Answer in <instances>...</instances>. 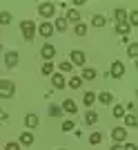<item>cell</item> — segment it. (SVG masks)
<instances>
[{
  "label": "cell",
  "instance_id": "6da1fadb",
  "mask_svg": "<svg viewBox=\"0 0 138 150\" xmlns=\"http://www.w3.org/2000/svg\"><path fill=\"white\" fill-rule=\"evenodd\" d=\"M13 94H16V85H13V81L2 79V81H0V99H11Z\"/></svg>",
  "mask_w": 138,
  "mask_h": 150
},
{
  "label": "cell",
  "instance_id": "7a4b0ae2",
  "mask_svg": "<svg viewBox=\"0 0 138 150\" xmlns=\"http://www.w3.org/2000/svg\"><path fill=\"white\" fill-rule=\"evenodd\" d=\"M20 31H22L25 40H33V36H36V23L33 20H22L20 23Z\"/></svg>",
  "mask_w": 138,
  "mask_h": 150
},
{
  "label": "cell",
  "instance_id": "3957f363",
  "mask_svg": "<svg viewBox=\"0 0 138 150\" xmlns=\"http://www.w3.org/2000/svg\"><path fill=\"white\" fill-rule=\"evenodd\" d=\"M38 13H40L45 20L51 18V16L56 13V5H54V2H40V5H38Z\"/></svg>",
  "mask_w": 138,
  "mask_h": 150
},
{
  "label": "cell",
  "instance_id": "277c9868",
  "mask_svg": "<svg viewBox=\"0 0 138 150\" xmlns=\"http://www.w3.org/2000/svg\"><path fill=\"white\" fill-rule=\"evenodd\" d=\"M69 63H71V65H78V67H85V63H87V56H85V52L74 50L71 54H69Z\"/></svg>",
  "mask_w": 138,
  "mask_h": 150
},
{
  "label": "cell",
  "instance_id": "5b68a950",
  "mask_svg": "<svg viewBox=\"0 0 138 150\" xmlns=\"http://www.w3.org/2000/svg\"><path fill=\"white\" fill-rule=\"evenodd\" d=\"M36 31L43 38H51V34H54V25H51L49 20H45V23H40V25L36 27Z\"/></svg>",
  "mask_w": 138,
  "mask_h": 150
},
{
  "label": "cell",
  "instance_id": "8992f818",
  "mask_svg": "<svg viewBox=\"0 0 138 150\" xmlns=\"http://www.w3.org/2000/svg\"><path fill=\"white\" fill-rule=\"evenodd\" d=\"M112 139H114V144H125L127 141V130L125 128H114L112 130Z\"/></svg>",
  "mask_w": 138,
  "mask_h": 150
},
{
  "label": "cell",
  "instance_id": "52a82bcc",
  "mask_svg": "<svg viewBox=\"0 0 138 150\" xmlns=\"http://www.w3.org/2000/svg\"><path fill=\"white\" fill-rule=\"evenodd\" d=\"M125 74V65L120 61H114L112 63V69H109V76H114V79H120V76Z\"/></svg>",
  "mask_w": 138,
  "mask_h": 150
},
{
  "label": "cell",
  "instance_id": "ba28073f",
  "mask_svg": "<svg viewBox=\"0 0 138 150\" xmlns=\"http://www.w3.org/2000/svg\"><path fill=\"white\" fill-rule=\"evenodd\" d=\"M40 56L45 58V61H51V58L56 56V47H54V45H43V47H40Z\"/></svg>",
  "mask_w": 138,
  "mask_h": 150
},
{
  "label": "cell",
  "instance_id": "9c48e42d",
  "mask_svg": "<svg viewBox=\"0 0 138 150\" xmlns=\"http://www.w3.org/2000/svg\"><path fill=\"white\" fill-rule=\"evenodd\" d=\"M18 61H20L18 52H7V54H5V65H7V67H16Z\"/></svg>",
  "mask_w": 138,
  "mask_h": 150
},
{
  "label": "cell",
  "instance_id": "30bf717a",
  "mask_svg": "<svg viewBox=\"0 0 138 150\" xmlns=\"http://www.w3.org/2000/svg\"><path fill=\"white\" fill-rule=\"evenodd\" d=\"M51 85H54L56 90H63L65 85H67V81H65V76L58 72V74H51Z\"/></svg>",
  "mask_w": 138,
  "mask_h": 150
},
{
  "label": "cell",
  "instance_id": "8fae6325",
  "mask_svg": "<svg viewBox=\"0 0 138 150\" xmlns=\"http://www.w3.org/2000/svg\"><path fill=\"white\" fill-rule=\"evenodd\" d=\"M114 18H116V25H120V23H127V9H123V7H116V9H114Z\"/></svg>",
  "mask_w": 138,
  "mask_h": 150
},
{
  "label": "cell",
  "instance_id": "7c38bea8",
  "mask_svg": "<svg viewBox=\"0 0 138 150\" xmlns=\"http://www.w3.org/2000/svg\"><path fill=\"white\" fill-rule=\"evenodd\" d=\"M60 110H65V112H69V114H76V112H78V105H76L71 99H65V101H63V108H60Z\"/></svg>",
  "mask_w": 138,
  "mask_h": 150
},
{
  "label": "cell",
  "instance_id": "4fadbf2b",
  "mask_svg": "<svg viewBox=\"0 0 138 150\" xmlns=\"http://www.w3.org/2000/svg\"><path fill=\"white\" fill-rule=\"evenodd\" d=\"M96 76H98V72H96L94 67H82V74H80L82 81H91V79H96Z\"/></svg>",
  "mask_w": 138,
  "mask_h": 150
},
{
  "label": "cell",
  "instance_id": "5bb4252c",
  "mask_svg": "<svg viewBox=\"0 0 138 150\" xmlns=\"http://www.w3.org/2000/svg\"><path fill=\"white\" fill-rule=\"evenodd\" d=\"M18 144H20V146H31V144H33V134H31L29 130H25L22 134H20Z\"/></svg>",
  "mask_w": 138,
  "mask_h": 150
},
{
  "label": "cell",
  "instance_id": "9a60e30c",
  "mask_svg": "<svg viewBox=\"0 0 138 150\" xmlns=\"http://www.w3.org/2000/svg\"><path fill=\"white\" fill-rule=\"evenodd\" d=\"M96 101H100L102 105H109V103L114 101V94L112 92H100L98 96H96Z\"/></svg>",
  "mask_w": 138,
  "mask_h": 150
},
{
  "label": "cell",
  "instance_id": "2e32d148",
  "mask_svg": "<svg viewBox=\"0 0 138 150\" xmlns=\"http://www.w3.org/2000/svg\"><path fill=\"white\" fill-rule=\"evenodd\" d=\"M25 125H27V128H36V125H38V114H33V112L25 114Z\"/></svg>",
  "mask_w": 138,
  "mask_h": 150
},
{
  "label": "cell",
  "instance_id": "e0dca14e",
  "mask_svg": "<svg viewBox=\"0 0 138 150\" xmlns=\"http://www.w3.org/2000/svg\"><path fill=\"white\" fill-rule=\"evenodd\" d=\"M123 119H125V125H127V128H136V125H138V119H136V114H134V112L125 114Z\"/></svg>",
  "mask_w": 138,
  "mask_h": 150
},
{
  "label": "cell",
  "instance_id": "ac0fdd59",
  "mask_svg": "<svg viewBox=\"0 0 138 150\" xmlns=\"http://www.w3.org/2000/svg\"><path fill=\"white\" fill-rule=\"evenodd\" d=\"M40 72H43V76H51V74H54V63H51V61H45L43 67H40Z\"/></svg>",
  "mask_w": 138,
  "mask_h": 150
},
{
  "label": "cell",
  "instance_id": "d6986e66",
  "mask_svg": "<svg viewBox=\"0 0 138 150\" xmlns=\"http://www.w3.org/2000/svg\"><path fill=\"white\" fill-rule=\"evenodd\" d=\"M65 20H71V23H80V11L78 9H69L67 11V18Z\"/></svg>",
  "mask_w": 138,
  "mask_h": 150
},
{
  "label": "cell",
  "instance_id": "ffe728a7",
  "mask_svg": "<svg viewBox=\"0 0 138 150\" xmlns=\"http://www.w3.org/2000/svg\"><path fill=\"white\" fill-rule=\"evenodd\" d=\"M85 123H87V125H94V123H98V114H96L94 110H89V112L85 114Z\"/></svg>",
  "mask_w": 138,
  "mask_h": 150
},
{
  "label": "cell",
  "instance_id": "44dd1931",
  "mask_svg": "<svg viewBox=\"0 0 138 150\" xmlns=\"http://www.w3.org/2000/svg\"><path fill=\"white\" fill-rule=\"evenodd\" d=\"M91 25H94V27H105L107 25V18H105V16H100V13H96L94 18H91Z\"/></svg>",
  "mask_w": 138,
  "mask_h": 150
},
{
  "label": "cell",
  "instance_id": "7402d4cb",
  "mask_svg": "<svg viewBox=\"0 0 138 150\" xmlns=\"http://www.w3.org/2000/svg\"><path fill=\"white\" fill-rule=\"evenodd\" d=\"M82 103H85V105H94V103H96V94L94 92H85V96H82Z\"/></svg>",
  "mask_w": 138,
  "mask_h": 150
},
{
  "label": "cell",
  "instance_id": "603a6c76",
  "mask_svg": "<svg viewBox=\"0 0 138 150\" xmlns=\"http://www.w3.org/2000/svg\"><path fill=\"white\" fill-rule=\"evenodd\" d=\"M127 25H129V27L138 25V11H129V13H127Z\"/></svg>",
  "mask_w": 138,
  "mask_h": 150
},
{
  "label": "cell",
  "instance_id": "cb8c5ba5",
  "mask_svg": "<svg viewBox=\"0 0 138 150\" xmlns=\"http://www.w3.org/2000/svg\"><path fill=\"white\" fill-rule=\"evenodd\" d=\"M54 31H67V20L65 18H58L54 23Z\"/></svg>",
  "mask_w": 138,
  "mask_h": 150
},
{
  "label": "cell",
  "instance_id": "d4e9b609",
  "mask_svg": "<svg viewBox=\"0 0 138 150\" xmlns=\"http://www.w3.org/2000/svg\"><path fill=\"white\" fill-rule=\"evenodd\" d=\"M80 85H82L80 76H71V79H69V88H71V90H80Z\"/></svg>",
  "mask_w": 138,
  "mask_h": 150
},
{
  "label": "cell",
  "instance_id": "484cf974",
  "mask_svg": "<svg viewBox=\"0 0 138 150\" xmlns=\"http://www.w3.org/2000/svg\"><path fill=\"white\" fill-rule=\"evenodd\" d=\"M116 31H118L120 36H127V34L132 31V27L127 25V23H120V25H116Z\"/></svg>",
  "mask_w": 138,
  "mask_h": 150
},
{
  "label": "cell",
  "instance_id": "4316f807",
  "mask_svg": "<svg viewBox=\"0 0 138 150\" xmlns=\"http://www.w3.org/2000/svg\"><path fill=\"white\" fill-rule=\"evenodd\" d=\"M100 141H102V134H100V132H91V134H89V144H91V146H98Z\"/></svg>",
  "mask_w": 138,
  "mask_h": 150
},
{
  "label": "cell",
  "instance_id": "83f0119b",
  "mask_svg": "<svg viewBox=\"0 0 138 150\" xmlns=\"http://www.w3.org/2000/svg\"><path fill=\"white\" fill-rule=\"evenodd\" d=\"M74 34H76V36H85V34H87V25H82V23H76Z\"/></svg>",
  "mask_w": 138,
  "mask_h": 150
},
{
  "label": "cell",
  "instance_id": "f1b7e54d",
  "mask_svg": "<svg viewBox=\"0 0 138 150\" xmlns=\"http://www.w3.org/2000/svg\"><path fill=\"white\" fill-rule=\"evenodd\" d=\"M114 117H116V119H123V117H125V108L120 105V103L114 105Z\"/></svg>",
  "mask_w": 138,
  "mask_h": 150
},
{
  "label": "cell",
  "instance_id": "f546056e",
  "mask_svg": "<svg viewBox=\"0 0 138 150\" xmlns=\"http://www.w3.org/2000/svg\"><path fill=\"white\" fill-rule=\"evenodd\" d=\"M9 23H11V13H9V11H0V27L9 25Z\"/></svg>",
  "mask_w": 138,
  "mask_h": 150
},
{
  "label": "cell",
  "instance_id": "4dcf8cb0",
  "mask_svg": "<svg viewBox=\"0 0 138 150\" xmlns=\"http://www.w3.org/2000/svg\"><path fill=\"white\" fill-rule=\"evenodd\" d=\"M58 69H60V74H65V72H71V69H74V65H71L69 61H63L60 65H58Z\"/></svg>",
  "mask_w": 138,
  "mask_h": 150
},
{
  "label": "cell",
  "instance_id": "1f68e13d",
  "mask_svg": "<svg viewBox=\"0 0 138 150\" xmlns=\"http://www.w3.org/2000/svg\"><path fill=\"white\" fill-rule=\"evenodd\" d=\"M127 54H129V58H136V56H138V45H136V43H129Z\"/></svg>",
  "mask_w": 138,
  "mask_h": 150
},
{
  "label": "cell",
  "instance_id": "d6a6232c",
  "mask_svg": "<svg viewBox=\"0 0 138 150\" xmlns=\"http://www.w3.org/2000/svg\"><path fill=\"white\" fill-rule=\"evenodd\" d=\"M49 114H51V117H60V114H63V110H60L58 105H49Z\"/></svg>",
  "mask_w": 138,
  "mask_h": 150
},
{
  "label": "cell",
  "instance_id": "836d02e7",
  "mask_svg": "<svg viewBox=\"0 0 138 150\" xmlns=\"http://www.w3.org/2000/svg\"><path fill=\"white\" fill-rule=\"evenodd\" d=\"M5 150H20V144H18V141H7Z\"/></svg>",
  "mask_w": 138,
  "mask_h": 150
},
{
  "label": "cell",
  "instance_id": "e575fe53",
  "mask_svg": "<svg viewBox=\"0 0 138 150\" xmlns=\"http://www.w3.org/2000/svg\"><path fill=\"white\" fill-rule=\"evenodd\" d=\"M63 130H65V132H69V130H74V121H71V119L63 121Z\"/></svg>",
  "mask_w": 138,
  "mask_h": 150
},
{
  "label": "cell",
  "instance_id": "d590c367",
  "mask_svg": "<svg viewBox=\"0 0 138 150\" xmlns=\"http://www.w3.org/2000/svg\"><path fill=\"white\" fill-rule=\"evenodd\" d=\"M123 150H138V146L136 144H125V146H123Z\"/></svg>",
  "mask_w": 138,
  "mask_h": 150
},
{
  "label": "cell",
  "instance_id": "8d00e7d4",
  "mask_svg": "<svg viewBox=\"0 0 138 150\" xmlns=\"http://www.w3.org/2000/svg\"><path fill=\"white\" fill-rule=\"evenodd\" d=\"M7 119H9V114H7L5 110H0V121H7Z\"/></svg>",
  "mask_w": 138,
  "mask_h": 150
},
{
  "label": "cell",
  "instance_id": "74e56055",
  "mask_svg": "<svg viewBox=\"0 0 138 150\" xmlns=\"http://www.w3.org/2000/svg\"><path fill=\"white\" fill-rule=\"evenodd\" d=\"M123 108H125V110H129V112H132V110H134V101H129V103H127V105H123Z\"/></svg>",
  "mask_w": 138,
  "mask_h": 150
},
{
  "label": "cell",
  "instance_id": "f35d334b",
  "mask_svg": "<svg viewBox=\"0 0 138 150\" xmlns=\"http://www.w3.org/2000/svg\"><path fill=\"white\" fill-rule=\"evenodd\" d=\"M112 150H123V146H120V144H114V146H112Z\"/></svg>",
  "mask_w": 138,
  "mask_h": 150
},
{
  "label": "cell",
  "instance_id": "ab89813d",
  "mask_svg": "<svg viewBox=\"0 0 138 150\" xmlns=\"http://www.w3.org/2000/svg\"><path fill=\"white\" fill-rule=\"evenodd\" d=\"M58 150H67V148H58Z\"/></svg>",
  "mask_w": 138,
  "mask_h": 150
},
{
  "label": "cell",
  "instance_id": "60d3db41",
  "mask_svg": "<svg viewBox=\"0 0 138 150\" xmlns=\"http://www.w3.org/2000/svg\"><path fill=\"white\" fill-rule=\"evenodd\" d=\"M0 52H2V45H0Z\"/></svg>",
  "mask_w": 138,
  "mask_h": 150
}]
</instances>
